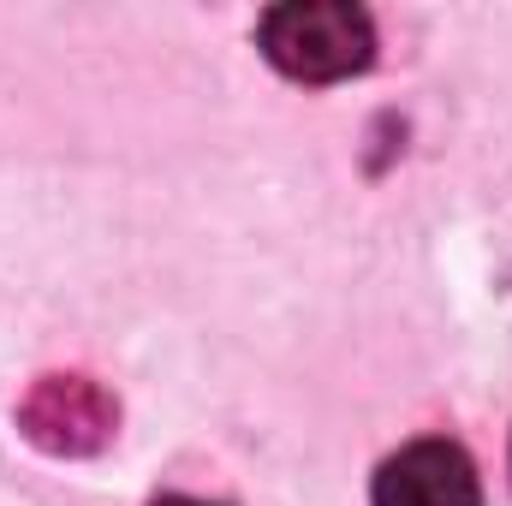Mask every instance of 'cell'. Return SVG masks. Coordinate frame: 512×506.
<instances>
[{
    "label": "cell",
    "instance_id": "obj_2",
    "mask_svg": "<svg viewBox=\"0 0 512 506\" xmlns=\"http://www.w3.org/2000/svg\"><path fill=\"white\" fill-rule=\"evenodd\" d=\"M18 429L54 459H90L120 435V405L90 376H42L18 405Z\"/></svg>",
    "mask_w": 512,
    "mask_h": 506
},
{
    "label": "cell",
    "instance_id": "obj_1",
    "mask_svg": "<svg viewBox=\"0 0 512 506\" xmlns=\"http://www.w3.org/2000/svg\"><path fill=\"white\" fill-rule=\"evenodd\" d=\"M256 48L292 84H340L376 60V18L352 0H286L262 12Z\"/></svg>",
    "mask_w": 512,
    "mask_h": 506
},
{
    "label": "cell",
    "instance_id": "obj_3",
    "mask_svg": "<svg viewBox=\"0 0 512 506\" xmlns=\"http://www.w3.org/2000/svg\"><path fill=\"white\" fill-rule=\"evenodd\" d=\"M477 465L453 441H411L376 471L370 506H477Z\"/></svg>",
    "mask_w": 512,
    "mask_h": 506
},
{
    "label": "cell",
    "instance_id": "obj_4",
    "mask_svg": "<svg viewBox=\"0 0 512 506\" xmlns=\"http://www.w3.org/2000/svg\"><path fill=\"white\" fill-rule=\"evenodd\" d=\"M155 506H215V501H191V495H167V501H155Z\"/></svg>",
    "mask_w": 512,
    "mask_h": 506
}]
</instances>
